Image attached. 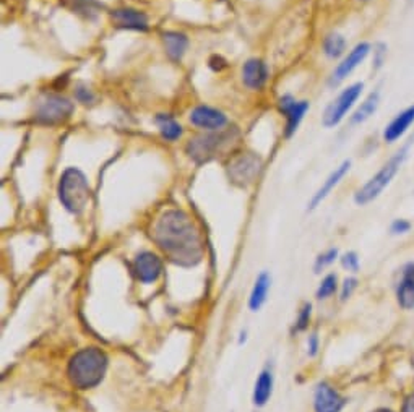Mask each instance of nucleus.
Listing matches in <instances>:
<instances>
[{
  "label": "nucleus",
  "mask_w": 414,
  "mask_h": 412,
  "mask_svg": "<svg viewBox=\"0 0 414 412\" xmlns=\"http://www.w3.org/2000/svg\"><path fill=\"white\" fill-rule=\"evenodd\" d=\"M153 241L172 263L195 266L203 258L202 234L182 210H166L153 226Z\"/></svg>",
  "instance_id": "nucleus-1"
},
{
  "label": "nucleus",
  "mask_w": 414,
  "mask_h": 412,
  "mask_svg": "<svg viewBox=\"0 0 414 412\" xmlns=\"http://www.w3.org/2000/svg\"><path fill=\"white\" fill-rule=\"evenodd\" d=\"M107 370V357L97 347L78 351L68 362V379L78 390H88L100 385Z\"/></svg>",
  "instance_id": "nucleus-2"
},
{
  "label": "nucleus",
  "mask_w": 414,
  "mask_h": 412,
  "mask_svg": "<svg viewBox=\"0 0 414 412\" xmlns=\"http://www.w3.org/2000/svg\"><path fill=\"white\" fill-rule=\"evenodd\" d=\"M410 147L411 142L401 147L396 153L390 158L385 164L378 169L376 176H372L369 181H367L362 187L356 191L354 195V201L358 203L359 206H364L367 203L373 201L378 196L382 195V191L388 187L392 181L395 179L396 174L400 172L401 166L405 164V161L408 158V153H410Z\"/></svg>",
  "instance_id": "nucleus-3"
},
{
  "label": "nucleus",
  "mask_w": 414,
  "mask_h": 412,
  "mask_svg": "<svg viewBox=\"0 0 414 412\" xmlns=\"http://www.w3.org/2000/svg\"><path fill=\"white\" fill-rule=\"evenodd\" d=\"M90 185L85 174L77 167H68L59 182V200L67 211L82 213L90 201Z\"/></svg>",
  "instance_id": "nucleus-4"
},
{
  "label": "nucleus",
  "mask_w": 414,
  "mask_h": 412,
  "mask_svg": "<svg viewBox=\"0 0 414 412\" xmlns=\"http://www.w3.org/2000/svg\"><path fill=\"white\" fill-rule=\"evenodd\" d=\"M73 112V104L60 95H44L39 97L34 119L39 124L55 125L65 122Z\"/></svg>",
  "instance_id": "nucleus-5"
},
{
  "label": "nucleus",
  "mask_w": 414,
  "mask_h": 412,
  "mask_svg": "<svg viewBox=\"0 0 414 412\" xmlns=\"http://www.w3.org/2000/svg\"><path fill=\"white\" fill-rule=\"evenodd\" d=\"M362 90H364V85L362 83H354L348 86L346 90H343L340 95L329 104V107L325 109L324 117H322V124H324V127L331 129V127L340 124V122L346 117V114L353 109L356 101L361 97Z\"/></svg>",
  "instance_id": "nucleus-6"
},
{
  "label": "nucleus",
  "mask_w": 414,
  "mask_h": 412,
  "mask_svg": "<svg viewBox=\"0 0 414 412\" xmlns=\"http://www.w3.org/2000/svg\"><path fill=\"white\" fill-rule=\"evenodd\" d=\"M233 140L231 132L208 133V135H198L187 144V153L195 162H206L215 158L220 149L228 142Z\"/></svg>",
  "instance_id": "nucleus-7"
},
{
  "label": "nucleus",
  "mask_w": 414,
  "mask_h": 412,
  "mask_svg": "<svg viewBox=\"0 0 414 412\" xmlns=\"http://www.w3.org/2000/svg\"><path fill=\"white\" fill-rule=\"evenodd\" d=\"M262 167V161L257 158L255 154L245 153L239 158H235L231 164H229V176H231L233 182L239 185H249L254 182V179L258 176Z\"/></svg>",
  "instance_id": "nucleus-8"
},
{
  "label": "nucleus",
  "mask_w": 414,
  "mask_h": 412,
  "mask_svg": "<svg viewBox=\"0 0 414 412\" xmlns=\"http://www.w3.org/2000/svg\"><path fill=\"white\" fill-rule=\"evenodd\" d=\"M346 406L340 393L329 383H319L314 393V409L315 412H341Z\"/></svg>",
  "instance_id": "nucleus-9"
},
{
  "label": "nucleus",
  "mask_w": 414,
  "mask_h": 412,
  "mask_svg": "<svg viewBox=\"0 0 414 412\" xmlns=\"http://www.w3.org/2000/svg\"><path fill=\"white\" fill-rule=\"evenodd\" d=\"M369 52H371L369 43H359L358 46H354V48L349 51V54L344 57L340 63H338L335 72H333V83H340V81L349 77V75L366 60V57L369 56Z\"/></svg>",
  "instance_id": "nucleus-10"
},
{
  "label": "nucleus",
  "mask_w": 414,
  "mask_h": 412,
  "mask_svg": "<svg viewBox=\"0 0 414 412\" xmlns=\"http://www.w3.org/2000/svg\"><path fill=\"white\" fill-rule=\"evenodd\" d=\"M310 104L307 101H296L292 96H283L280 100L281 112L286 115V137H291L297 130L304 115L309 111Z\"/></svg>",
  "instance_id": "nucleus-11"
},
{
  "label": "nucleus",
  "mask_w": 414,
  "mask_h": 412,
  "mask_svg": "<svg viewBox=\"0 0 414 412\" xmlns=\"http://www.w3.org/2000/svg\"><path fill=\"white\" fill-rule=\"evenodd\" d=\"M134 271L142 282H154L161 276L163 263H161L158 255L152 252H142L140 255H137L134 262Z\"/></svg>",
  "instance_id": "nucleus-12"
},
{
  "label": "nucleus",
  "mask_w": 414,
  "mask_h": 412,
  "mask_svg": "<svg viewBox=\"0 0 414 412\" xmlns=\"http://www.w3.org/2000/svg\"><path fill=\"white\" fill-rule=\"evenodd\" d=\"M396 302L403 310L414 309V262L406 263L396 282Z\"/></svg>",
  "instance_id": "nucleus-13"
},
{
  "label": "nucleus",
  "mask_w": 414,
  "mask_h": 412,
  "mask_svg": "<svg viewBox=\"0 0 414 412\" xmlns=\"http://www.w3.org/2000/svg\"><path fill=\"white\" fill-rule=\"evenodd\" d=\"M413 124H414V104L403 109V111L396 114L395 117L388 122L383 130V140L387 143L398 142L400 138L410 130V127Z\"/></svg>",
  "instance_id": "nucleus-14"
},
{
  "label": "nucleus",
  "mask_w": 414,
  "mask_h": 412,
  "mask_svg": "<svg viewBox=\"0 0 414 412\" xmlns=\"http://www.w3.org/2000/svg\"><path fill=\"white\" fill-rule=\"evenodd\" d=\"M191 122L193 125L205 130H221L228 124L226 115L218 109L208 106H198L191 112Z\"/></svg>",
  "instance_id": "nucleus-15"
},
{
  "label": "nucleus",
  "mask_w": 414,
  "mask_h": 412,
  "mask_svg": "<svg viewBox=\"0 0 414 412\" xmlns=\"http://www.w3.org/2000/svg\"><path fill=\"white\" fill-rule=\"evenodd\" d=\"M114 25L124 30H135V31H147L148 30V19L143 11L134 9H119L112 11Z\"/></svg>",
  "instance_id": "nucleus-16"
},
{
  "label": "nucleus",
  "mask_w": 414,
  "mask_h": 412,
  "mask_svg": "<svg viewBox=\"0 0 414 412\" xmlns=\"http://www.w3.org/2000/svg\"><path fill=\"white\" fill-rule=\"evenodd\" d=\"M351 169V161H344L341 162L340 166L336 167L335 171H333L329 177H327V181L324 182V185L315 191V195L312 196V200L309 203V210H314V208H317L322 201H324L327 196L331 194V190L336 187L338 184L341 182V179L346 176Z\"/></svg>",
  "instance_id": "nucleus-17"
},
{
  "label": "nucleus",
  "mask_w": 414,
  "mask_h": 412,
  "mask_svg": "<svg viewBox=\"0 0 414 412\" xmlns=\"http://www.w3.org/2000/svg\"><path fill=\"white\" fill-rule=\"evenodd\" d=\"M268 78L267 65L258 59H250L244 63L243 68V80L244 83L252 90H258L265 85Z\"/></svg>",
  "instance_id": "nucleus-18"
},
{
  "label": "nucleus",
  "mask_w": 414,
  "mask_h": 412,
  "mask_svg": "<svg viewBox=\"0 0 414 412\" xmlns=\"http://www.w3.org/2000/svg\"><path fill=\"white\" fill-rule=\"evenodd\" d=\"M163 43H164L166 52H168V56L171 57V59L179 60L181 57L186 54L189 39L181 33L169 31L163 34Z\"/></svg>",
  "instance_id": "nucleus-19"
},
{
  "label": "nucleus",
  "mask_w": 414,
  "mask_h": 412,
  "mask_svg": "<svg viewBox=\"0 0 414 412\" xmlns=\"http://www.w3.org/2000/svg\"><path fill=\"white\" fill-rule=\"evenodd\" d=\"M378 104H381V93L372 91L371 95L366 97L364 102L356 109L353 117H351V122H353V124H362V122L369 120L372 115L376 114Z\"/></svg>",
  "instance_id": "nucleus-20"
},
{
  "label": "nucleus",
  "mask_w": 414,
  "mask_h": 412,
  "mask_svg": "<svg viewBox=\"0 0 414 412\" xmlns=\"http://www.w3.org/2000/svg\"><path fill=\"white\" fill-rule=\"evenodd\" d=\"M268 289H270V276L267 275V273H262V275L257 278L254 289H252V292H250L249 305L252 310H258L263 304H265Z\"/></svg>",
  "instance_id": "nucleus-21"
},
{
  "label": "nucleus",
  "mask_w": 414,
  "mask_h": 412,
  "mask_svg": "<svg viewBox=\"0 0 414 412\" xmlns=\"http://www.w3.org/2000/svg\"><path fill=\"white\" fill-rule=\"evenodd\" d=\"M272 388H273V376L270 372H262L258 375L254 388V403L257 406L267 404V401L272 396Z\"/></svg>",
  "instance_id": "nucleus-22"
},
{
  "label": "nucleus",
  "mask_w": 414,
  "mask_h": 412,
  "mask_svg": "<svg viewBox=\"0 0 414 412\" xmlns=\"http://www.w3.org/2000/svg\"><path fill=\"white\" fill-rule=\"evenodd\" d=\"M156 124L159 127L161 135H163L166 140L176 142L177 138L182 135V127L177 124V122L169 117V115H158Z\"/></svg>",
  "instance_id": "nucleus-23"
},
{
  "label": "nucleus",
  "mask_w": 414,
  "mask_h": 412,
  "mask_svg": "<svg viewBox=\"0 0 414 412\" xmlns=\"http://www.w3.org/2000/svg\"><path fill=\"white\" fill-rule=\"evenodd\" d=\"M346 51V39H344L341 34L333 33L329 34L324 41V52L330 59H338V57L344 54Z\"/></svg>",
  "instance_id": "nucleus-24"
},
{
  "label": "nucleus",
  "mask_w": 414,
  "mask_h": 412,
  "mask_svg": "<svg viewBox=\"0 0 414 412\" xmlns=\"http://www.w3.org/2000/svg\"><path fill=\"white\" fill-rule=\"evenodd\" d=\"M338 289V278L336 275H329L322 280L320 286L317 289V297L319 299H329L330 295L336 292Z\"/></svg>",
  "instance_id": "nucleus-25"
},
{
  "label": "nucleus",
  "mask_w": 414,
  "mask_h": 412,
  "mask_svg": "<svg viewBox=\"0 0 414 412\" xmlns=\"http://www.w3.org/2000/svg\"><path fill=\"white\" fill-rule=\"evenodd\" d=\"M338 257V250L336 248H330V250H327L325 253H322L320 257L317 258V263H315V270H324L325 266H329L331 265L333 262H335Z\"/></svg>",
  "instance_id": "nucleus-26"
},
{
  "label": "nucleus",
  "mask_w": 414,
  "mask_h": 412,
  "mask_svg": "<svg viewBox=\"0 0 414 412\" xmlns=\"http://www.w3.org/2000/svg\"><path fill=\"white\" fill-rule=\"evenodd\" d=\"M411 228L413 224L408 221V219H395L392 226H390V232H392L393 236H405L411 231Z\"/></svg>",
  "instance_id": "nucleus-27"
},
{
  "label": "nucleus",
  "mask_w": 414,
  "mask_h": 412,
  "mask_svg": "<svg viewBox=\"0 0 414 412\" xmlns=\"http://www.w3.org/2000/svg\"><path fill=\"white\" fill-rule=\"evenodd\" d=\"M341 263L348 271L354 273V271L359 270V258H358V255H356L354 252H349L346 255H343Z\"/></svg>",
  "instance_id": "nucleus-28"
},
{
  "label": "nucleus",
  "mask_w": 414,
  "mask_h": 412,
  "mask_svg": "<svg viewBox=\"0 0 414 412\" xmlns=\"http://www.w3.org/2000/svg\"><path fill=\"white\" fill-rule=\"evenodd\" d=\"M356 286H358V281L354 280V278H348V280H344L343 282V289H341V300H346L351 297V294L354 292Z\"/></svg>",
  "instance_id": "nucleus-29"
},
{
  "label": "nucleus",
  "mask_w": 414,
  "mask_h": 412,
  "mask_svg": "<svg viewBox=\"0 0 414 412\" xmlns=\"http://www.w3.org/2000/svg\"><path fill=\"white\" fill-rule=\"evenodd\" d=\"M310 304H306L304 305V309L301 310V313H299V318H297V329L301 332V329H304L307 327V323L310 320Z\"/></svg>",
  "instance_id": "nucleus-30"
},
{
  "label": "nucleus",
  "mask_w": 414,
  "mask_h": 412,
  "mask_svg": "<svg viewBox=\"0 0 414 412\" xmlns=\"http://www.w3.org/2000/svg\"><path fill=\"white\" fill-rule=\"evenodd\" d=\"M77 97L82 102H90V101H93V95H91V91L90 90H86V88H78L77 90Z\"/></svg>",
  "instance_id": "nucleus-31"
},
{
  "label": "nucleus",
  "mask_w": 414,
  "mask_h": 412,
  "mask_svg": "<svg viewBox=\"0 0 414 412\" xmlns=\"http://www.w3.org/2000/svg\"><path fill=\"white\" fill-rule=\"evenodd\" d=\"M401 412H414V393L405 398L403 406H401Z\"/></svg>",
  "instance_id": "nucleus-32"
},
{
  "label": "nucleus",
  "mask_w": 414,
  "mask_h": 412,
  "mask_svg": "<svg viewBox=\"0 0 414 412\" xmlns=\"http://www.w3.org/2000/svg\"><path fill=\"white\" fill-rule=\"evenodd\" d=\"M317 347H319V339H317V334H312L309 338V349H310V356H315V352H317Z\"/></svg>",
  "instance_id": "nucleus-33"
},
{
  "label": "nucleus",
  "mask_w": 414,
  "mask_h": 412,
  "mask_svg": "<svg viewBox=\"0 0 414 412\" xmlns=\"http://www.w3.org/2000/svg\"><path fill=\"white\" fill-rule=\"evenodd\" d=\"M373 412H393L392 409H377V411H373Z\"/></svg>",
  "instance_id": "nucleus-34"
},
{
  "label": "nucleus",
  "mask_w": 414,
  "mask_h": 412,
  "mask_svg": "<svg viewBox=\"0 0 414 412\" xmlns=\"http://www.w3.org/2000/svg\"><path fill=\"white\" fill-rule=\"evenodd\" d=\"M364 2H367V0H364Z\"/></svg>",
  "instance_id": "nucleus-35"
}]
</instances>
